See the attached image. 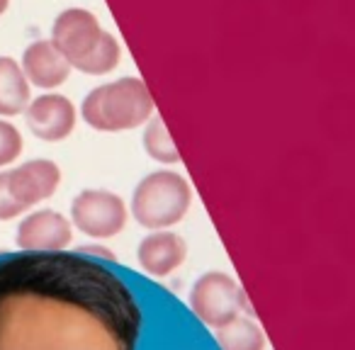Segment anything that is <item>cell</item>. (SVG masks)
<instances>
[{"instance_id": "6da1fadb", "label": "cell", "mask_w": 355, "mask_h": 350, "mask_svg": "<svg viewBox=\"0 0 355 350\" xmlns=\"http://www.w3.org/2000/svg\"><path fill=\"white\" fill-rule=\"evenodd\" d=\"M156 114V103L146 80L139 76H122L85 93L80 103V119L95 132H132Z\"/></svg>"}, {"instance_id": "7a4b0ae2", "label": "cell", "mask_w": 355, "mask_h": 350, "mask_svg": "<svg viewBox=\"0 0 355 350\" xmlns=\"http://www.w3.org/2000/svg\"><path fill=\"white\" fill-rule=\"evenodd\" d=\"M193 204V188L178 170L163 168L144 175L129 200V214L148 231L171 229L185 219Z\"/></svg>"}, {"instance_id": "3957f363", "label": "cell", "mask_w": 355, "mask_h": 350, "mask_svg": "<svg viewBox=\"0 0 355 350\" xmlns=\"http://www.w3.org/2000/svg\"><path fill=\"white\" fill-rule=\"evenodd\" d=\"M71 224L80 234L107 241L124 231L129 219V207L117 193L105 188H85L71 200Z\"/></svg>"}, {"instance_id": "277c9868", "label": "cell", "mask_w": 355, "mask_h": 350, "mask_svg": "<svg viewBox=\"0 0 355 350\" xmlns=\"http://www.w3.org/2000/svg\"><path fill=\"white\" fill-rule=\"evenodd\" d=\"M241 306L248 314H253L243 290L232 275L222 270L205 272L202 277L195 280L193 290H190V309L198 314L202 324L212 326V329H219V326L236 319Z\"/></svg>"}, {"instance_id": "5b68a950", "label": "cell", "mask_w": 355, "mask_h": 350, "mask_svg": "<svg viewBox=\"0 0 355 350\" xmlns=\"http://www.w3.org/2000/svg\"><path fill=\"white\" fill-rule=\"evenodd\" d=\"M78 122V107L64 93L56 90H42L40 95H32L30 105L25 110V124L32 137L44 143H59L73 134Z\"/></svg>"}, {"instance_id": "8992f818", "label": "cell", "mask_w": 355, "mask_h": 350, "mask_svg": "<svg viewBox=\"0 0 355 350\" xmlns=\"http://www.w3.org/2000/svg\"><path fill=\"white\" fill-rule=\"evenodd\" d=\"M73 241L71 217L51 207L32 209L15 229V243L25 253H59Z\"/></svg>"}, {"instance_id": "52a82bcc", "label": "cell", "mask_w": 355, "mask_h": 350, "mask_svg": "<svg viewBox=\"0 0 355 350\" xmlns=\"http://www.w3.org/2000/svg\"><path fill=\"white\" fill-rule=\"evenodd\" d=\"M103 32L105 27L100 25L98 15L93 10H88V8H66L54 17L49 40L64 51V56L73 66L76 61H80L93 49V44L100 40Z\"/></svg>"}, {"instance_id": "ba28073f", "label": "cell", "mask_w": 355, "mask_h": 350, "mask_svg": "<svg viewBox=\"0 0 355 350\" xmlns=\"http://www.w3.org/2000/svg\"><path fill=\"white\" fill-rule=\"evenodd\" d=\"M61 178H64V173H61L59 163H54L51 158H30V161L17 163L12 170H8L10 193L27 209L54 198Z\"/></svg>"}, {"instance_id": "9c48e42d", "label": "cell", "mask_w": 355, "mask_h": 350, "mask_svg": "<svg viewBox=\"0 0 355 350\" xmlns=\"http://www.w3.org/2000/svg\"><path fill=\"white\" fill-rule=\"evenodd\" d=\"M22 71L32 88L40 90H56L71 78V61L64 56V51L51 40H35L22 51Z\"/></svg>"}, {"instance_id": "30bf717a", "label": "cell", "mask_w": 355, "mask_h": 350, "mask_svg": "<svg viewBox=\"0 0 355 350\" xmlns=\"http://www.w3.org/2000/svg\"><path fill=\"white\" fill-rule=\"evenodd\" d=\"M188 258V243L171 229H156L146 234L137 246V261L144 272L153 277H168Z\"/></svg>"}, {"instance_id": "8fae6325", "label": "cell", "mask_w": 355, "mask_h": 350, "mask_svg": "<svg viewBox=\"0 0 355 350\" xmlns=\"http://www.w3.org/2000/svg\"><path fill=\"white\" fill-rule=\"evenodd\" d=\"M32 100V83L22 64L12 56H0V117L25 114Z\"/></svg>"}, {"instance_id": "7c38bea8", "label": "cell", "mask_w": 355, "mask_h": 350, "mask_svg": "<svg viewBox=\"0 0 355 350\" xmlns=\"http://www.w3.org/2000/svg\"><path fill=\"white\" fill-rule=\"evenodd\" d=\"M119 61H122V44L112 32L105 30L100 40L93 44V49L80 61H76L73 69L85 76H107L117 69Z\"/></svg>"}, {"instance_id": "4fadbf2b", "label": "cell", "mask_w": 355, "mask_h": 350, "mask_svg": "<svg viewBox=\"0 0 355 350\" xmlns=\"http://www.w3.org/2000/svg\"><path fill=\"white\" fill-rule=\"evenodd\" d=\"M217 340L222 350H266V335L253 319L236 316L217 329Z\"/></svg>"}, {"instance_id": "5bb4252c", "label": "cell", "mask_w": 355, "mask_h": 350, "mask_svg": "<svg viewBox=\"0 0 355 350\" xmlns=\"http://www.w3.org/2000/svg\"><path fill=\"white\" fill-rule=\"evenodd\" d=\"M141 141H144V151L148 153L151 161L163 163V166H175V163H180V151H178L166 122H163L161 117H156V114L144 124Z\"/></svg>"}, {"instance_id": "9a60e30c", "label": "cell", "mask_w": 355, "mask_h": 350, "mask_svg": "<svg viewBox=\"0 0 355 350\" xmlns=\"http://www.w3.org/2000/svg\"><path fill=\"white\" fill-rule=\"evenodd\" d=\"M25 151V139L22 132L10 122V119L0 117V168L10 166Z\"/></svg>"}, {"instance_id": "2e32d148", "label": "cell", "mask_w": 355, "mask_h": 350, "mask_svg": "<svg viewBox=\"0 0 355 350\" xmlns=\"http://www.w3.org/2000/svg\"><path fill=\"white\" fill-rule=\"evenodd\" d=\"M27 212L25 204L15 200L10 193V183H8V170L0 173V222H12V219L22 217Z\"/></svg>"}, {"instance_id": "e0dca14e", "label": "cell", "mask_w": 355, "mask_h": 350, "mask_svg": "<svg viewBox=\"0 0 355 350\" xmlns=\"http://www.w3.org/2000/svg\"><path fill=\"white\" fill-rule=\"evenodd\" d=\"M78 253H83V256H88V258H95V261H100V258H105V261H114L112 253H110V248H105V246H80Z\"/></svg>"}, {"instance_id": "ac0fdd59", "label": "cell", "mask_w": 355, "mask_h": 350, "mask_svg": "<svg viewBox=\"0 0 355 350\" xmlns=\"http://www.w3.org/2000/svg\"><path fill=\"white\" fill-rule=\"evenodd\" d=\"M8 8H10V0H0V17L6 15V12H8Z\"/></svg>"}]
</instances>
